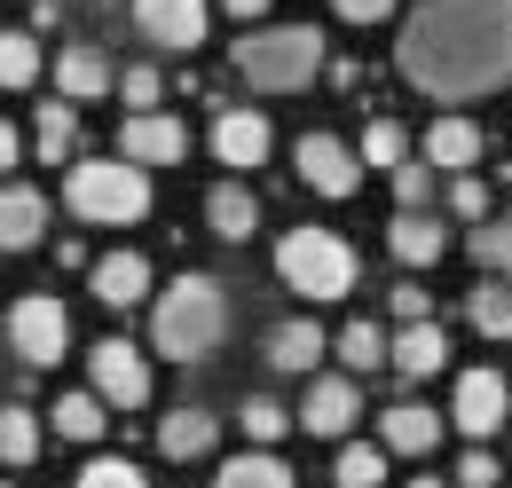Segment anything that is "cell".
I'll return each mask as SVG.
<instances>
[{
	"label": "cell",
	"instance_id": "cell-20",
	"mask_svg": "<svg viewBox=\"0 0 512 488\" xmlns=\"http://www.w3.org/2000/svg\"><path fill=\"white\" fill-rule=\"evenodd\" d=\"M323 347H331V339H323V323L292 315V323H276V331H268V347H260V355H268V370H284V378H292V370H316Z\"/></svg>",
	"mask_w": 512,
	"mask_h": 488
},
{
	"label": "cell",
	"instance_id": "cell-2",
	"mask_svg": "<svg viewBox=\"0 0 512 488\" xmlns=\"http://www.w3.org/2000/svg\"><path fill=\"white\" fill-rule=\"evenodd\" d=\"M221 339H229V292L213 276H182V284H166V300L150 307V347L166 363H205Z\"/></svg>",
	"mask_w": 512,
	"mask_h": 488
},
{
	"label": "cell",
	"instance_id": "cell-37",
	"mask_svg": "<svg viewBox=\"0 0 512 488\" xmlns=\"http://www.w3.org/2000/svg\"><path fill=\"white\" fill-rule=\"evenodd\" d=\"M394 197H402V213H426V197H434V166L402 158V166H394Z\"/></svg>",
	"mask_w": 512,
	"mask_h": 488
},
{
	"label": "cell",
	"instance_id": "cell-8",
	"mask_svg": "<svg viewBox=\"0 0 512 488\" xmlns=\"http://www.w3.org/2000/svg\"><path fill=\"white\" fill-rule=\"evenodd\" d=\"M512 418V386H505V370H457V394H449V418L442 426H457V433H497Z\"/></svg>",
	"mask_w": 512,
	"mask_h": 488
},
{
	"label": "cell",
	"instance_id": "cell-10",
	"mask_svg": "<svg viewBox=\"0 0 512 488\" xmlns=\"http://www.w3.org/2000/svg\"><path fill=\"white\" fill-rule=\"evenodd\" d=\"M292 166H300V182L316 189V197H355V182H363V166H355V150L339 134H300L292 142Z\"/></svg>",
	"mask_w": 512,
	"mask_h": 488
},
{
	"label": "cell",
	"instance_id": "cell-21",
	"mask_svg": "<svg viewBox=\"0 0 512 488\" xmlns=\"http://www.w3.org/2000/svg\"><path fill=\"white\" fill-rule=\"evenodd\" d=\"M386 363L402 370V378H434V370L449 363L442 323H402V339H386Z\"/></svg>",
	"mask_w": 512,
	"mask_h": 488
},
{
	"label": "cell",
	"instance_id": "cell-38",
	"mask_svg": "<svg viewBox=\"0 0 512 488\" xmlns=\"http://www.w3.org/2000/svg\"><path fill=\"white\" fill-rule=\"evenodd\" d=\"M449 213H457V221H489V189H481V174H457V182H449Z\"/></svg>",
	"mask_w": 512,
	"mask_h": 488
},
{
	"label": "cell",
	"instance_id": "cell-40",
	"mask_svg": "<svg viewBox=\"0 0 512 488\" xmlns=\"http://www.w3.org/2000/svg\"><path fill=\"white\" fill-rule=\"evenodd\" d=\"M386 300H394V315H402V323H434V292H418V284H394Z\"/></svg>",
	"mask_w": 512,
	"mask_h": 488
},
{
	"label": "cell",
	"instance_id": "cell-30",
	"mask_svg": "<svg viewBox=\"0 0 512 488\" xmlns=\"http://www.w3.org/2000/svg\"><path fill=\"white\" fill-rule=\"evenodd\" d=\"M402 158H410V126H402V119H371V126H363V150H355V166H386V174H394Z\"/></svg>",
	"mask_w": 512,
	"mask_h": 488
},
{
	"label": "cell",
	"instance_id": "cell-24",
	"mask_svg": "<svg viewBox=\"0 0 512 488\" xmlns=\"http://www.w3.org/2000/svg\"><path fill=\"white\" fill-rule=\"evenodd\" d=\"M465 323L481 339H512V276H481L473 300H465Z\"/></svg>",
	"mask_w": 512,
	"mask_h": 488
},
{
	"label": "cell",
	"instance_id": "cell-3",
	"mask_svg": "<svg viewBox=\"0 0 512 488\" xmlns=\"http://www.w3.org/2000/svg\"><path fill=\"white\" fill-rule=\"evenodd\" d=\"M237 79L260 95H300L308 79H323V32L316 24H268L253 40H237Z\"/></svg>",
	"mask_w": 512,
	"mask_h": 488
},
{
	"label": "cell",
	"instance_id": "cell-22",
	"mask_svg": "<svg viewBox=\"0 0 512 488\" xmlns=\"http://www.w3.org/2000/svg\"><path fill=\"white\" fill-rule=\"evenodd\" d=\"M386 244H394V260H402V268H434V260L449 252V229L434 221V213H394Z\"/></svg>",
	"mask_w": 512,
	"mask_h": 488
},
{
	"label": "cell",
	"instance_id": "cell-18",
	"mask_svg": "<svg viewBox=\"0 0 512 488\" xmlns=\"http://www.w3.org/2000/svg\"><path fill=\"white\" fill-rule=\"evenodd\" d=\"M426 166H442V174H473V166H481V126L465 119V111L434 119V126H426Z\"/></svg>",
	"mask_w": 512,
	"mask_h": 488
},
{
	"label": "cell",
	"instance_id": "cell-36",
	"mask_svg": "<svg viewBox=\"0 0 512 488\" xmlns=\"http://www.w3.org/2000/svg\"><path fill=\"white\" fill-rule=\"evenodd\" d=\"M71 488H150L142 473H134L127 457H95V465H79V481Z\"/></svg>",
	"mask_w": 512,
	"mask_h": 488
},
{
	"label": "cell",
	"instance_id": "cell-17",
	"mask_svg": "<svg viewBox=\"0 0 512 488\" xmlns=\"http://www.w3.org/2000/svg\"><path fill=\"white\" fill-rule=\"evenodd\" d=\"M205 229H213V237L221 244H245L260 229V205H253V189L237 182V174H229V182H213L205 189Z\"/></svg>",
	"mask_w": 512,
	"mask_h": 488
},
{
	"label": "cell",
	"instance_id": "cell-32",
	"mask_svg": "<svg viewBox=\"0 0 512 488\" xmlns=\"http://www.w3.org/2000/svg\"><path fill=\"white\" fill-rule=\"evenodd\" d=\"M0 87H40V40L32 32H0Z\"/></svg>",
	"mask_w": 512,
	"mask_h": 488
},
{
	"label": "cell",
	"instance_id": "cell-14",
	"mask_svg": "<svg viewBox=\"0 0 512 488\" xmlns=\"http://www.w3.org/2000/svg\"><path fill=\"white\" fill-rule=\"evenodd\" d=\"M268 142H276V134H268L260 111H221V119H213V158H221L229 174L260 166V158H268Z\"/></svg>",
	"mask_w": 512,
	"mask_h": 488
},
{
	"label": "cell",
	"instance_id": "cell-44",
	"mask_svg": "<svg viewBox=\"0 0 512 488\" xmlns=\"http://www.w3.org/2000/svg\"><path fill=\"white\" fill-rule=\"evenodd\" d=\"M410 488H442V481H434V473H418V481H410Z\"/></svg>",
	"mask_w": 512,
	"mask_h": 488
},
{
	"label": "cell",
	"instance_id": "cell-39",
	"mask_svg": "<svg viewBox=\"0 0 512 488\" xmlns=\"http://www.w3.org/2000/svg\"><path fill=\"white\" fill-rule=\"evenodd\" d=\"M449 481H457V488H497V481H505V473H497V457H489V449H465Z\"/></svg>",
	"mask_w": 512,
	"mask_h": 488
},
{
	"label": "cell",
	"instance_id": "cell-33",
	"mask_svg": "<svg viewBox=\"0 0 512 488\" xmlns=\"http://www.w3.org/2000/svg\"><path fill=\"white\" fill-rule=\"evenodd\" d=\"M465 252H473L481 276H512V229H505V221H481V229L465 237Z\"/></svg>",
	"mask_w": 512,
	"mask_h": 488
},
{
	"label": "cell",
	"instance_id": "cell-27",
	"mask_svg": "<svg viewBox=\"0 0 512 488\" xmlns=\"http://www.w3.org/2000/svg\"><path fill=\"white\" fill-rule=\"evenodd\" d=\"M40 457V418L24 402H0V465H32Z\"/></svg>",
	"mask_w": 512,
	"mask_h": 488
},
{
	"label": "cell",
	"instance_id": "cell-11",
	"mask_svg": "<svg viewBox=\"0 0 512 488\" xmlns=\"http://www.w3.org/2000/svg\"><path fill=\"white\" fill-rule=\"evenodd\" d=\"M363 418V378H316L308 386V402H300V426L316 433V441H347V426Z\"/></svg>",
	"mask_w": 512,
	"mask_h": 488
},
{
	"label": "cell",
	"instance_id": "cell-34",
	"mask_svg": "<svg viewBox=\"0 0 512 488\" xmlns=\"http://www.w3.org/2000/svg\"><path fill=\"white\" fill-rule=\"evenodd\" d=\"M237 426H245V441H253V449H268V441H284L292 410H284V402H268V394H253V402L237 410Z\"/></svg>",
	"mask_w": 512,
	"mask_h": 488
},
{
	"label": "cell",
	"instance_id": "cell-6",
	"mask_svg": "<svg viewBox=\"0 0 512 488\" xmlns=\"http://www.w3.org/2000/svg\"><path fill=\"white\" fill-rule=\"evenodd\" d=\"M8 355H24L32 370L64 363L71 355V315L56 292H24V300L8 307Z\"/></svg>",
	"mask_w": 512,
	"mask_h": 488
},
{
	"label": "cell",
	"instance_id": "cell-43",
	"mask_svg": "<svg viewBox=\"0 0 512 488\" xmlns=\"http://www.w3.org/2000/svg\"><path fill=\"white\" fill-rule=\"evenodd\" d=\"M229 16H268V0H221Z\"/></svg>",
	"mask_w": 512,
	"mask_h": 488
},
{
	"label": "cell",
	"instance_id": "cell-28",
	"mask_svg": "<svg viewBox=\"0 0 512 488\" xmlns=\"http://www.w3.org/2000/svg\"><path fill=\"white\" fill-rule=\"evenodd\" d=\"M331 347H339V363H347V378H371V370L386 363V339H379V323H363V315H355V323H347V331H339Z\"/></svg>",
	"mask_w": 512,
	"mask_h": 488
},
{
	"label": "cell",
	"instance_id": "cell-45",
	"mask_svg": "<svg viewBox=\"0 0 512 488\" xmlns=\"http://www.w3.org/2000/svg\"><path fill=\"white\" fill-rule=\"evenodd\" d=\"M505 229H512V213H505Z\"/></svg>",
	"mask_w": 512,
	"mask_h": 488
},
{
	"label": "cell",
	"instance_id": "cell-7",
	"mask_svg": "<svg viewBox=\"0 0 512 488\" xmlns=\"http://www.w3.org/2000/svg\"><path fill=\"white\" fill-rule=\"evenodd\" d=\"M87 394H95L103 410H142V402H150V363H142V347L103 339V347L87 355Z\"/></svg>",
	"mask_w": 512,
	"mask_h": 488
},
{
	"label": "cell",
	"instance_id": "cell-23",
	"mask_svg": "<svg viewBox=\"0 0 512 488\" xmlns=\"http://www.w3.org/2000/svg\"><path fill=\"white\" fill-rule=\"evenodd\" d=\"M87 292H95L103 307H134L142 292H150V260H142V252H103V260H95V284H87Z\"/></svg>",
	"mask_w": 512,
	"mask_h": 488
},
{
	"label": "cell",
	"instance_id": "cell-46",
	"mask_svg": "<svg viewBox=\"0 0 512 488\" xmlns=\"http://www.w3.org/2000/svg\"><path fill=\"white\" fill-rule=\"evenodd\" d=\"M505 426H512V418H505Z\"/></svg>",
	"mask_w": 512,
	"mask_h": 488
},
{
	"label": "cell",
	"instance_id": "cell-26",
	"mask_svg": "<svg viewBox=\"0 0 512 488\" xmlns=\"http://www.w3.org/2000/svg\"><path fill=\"white\" fill-rule=\"evenodd\" d=\"M48 418H56V433H64V441H103V426H111V410H103L87 386H79V394H64Z\"/></svg>",
	"mask_w": 512,
	"mask_h": 488
},
{
	"label": "cell",
	"instance_id": "cell-13",
	"mask_svg": "<svg viewBox=\"0 0 512 488\" xmlns=\"http://www.w3.org/2000/svg\"><path fill=\"white\" fill-rule=\"evenodd\" d=\"M379 449L386 457H434L442 449V410H426V402H394V410H379Z\"/></svg>",
	"mask_w": 512,
	"mask_h": 488
},
{
	"label": "cell",
	"instance_id": "cell-25",
	"mask_svg": "<svg viewBox=\"0 0 512 488\" xmlns=\"http://www.w3.org/2000/svg\"><path fill=\"white\" fill-rule=\"evenodd\" d=\"M213 488H292V465L284 457H268V449H245V457H229Z\"/></svg>",
	"mask_w": 512,
	"mask_h": 488
},
{
	"label": "cell",
	"instance_id": "cell-42",
	"mask_svg": "<svg viewBox=\"0 0 512 488\" xmlns=\"http://www.w3.org/2000/svg\"><path fill=\"white\" fill-rule=\"evenodd\" d=\"M16 158H24V142H16V126L0 119V174H16Z\"/></svg>",
	"mask_w": 512,
	"mask_h": 488
},
{
	"label": "cell",
	"instance_id": "cell-16",
	"mask_svg": "<svg viewBox=\"0 0 512 488\" xmlns=\"http://www.w3.org/2000/svg\"><path fill=\"white\" fill-rule=\"evenodd\" d=\"M213 441H221V418H213V410H197V402L158 418V457H166V465H190V457H205Z\"/></svg>",
	"mask_w": 512,
	"mask_h": 488
},
{
	"label": "cell",
	"instance_id": "cell-1",
	"mask_svg": "<svg viewBox=\"0 0 512 488\" xmlns=\"http://www.w3.org/2000/svg\"><path fill=\"white\" fill-rule=\"evenodd\" d=\"M394 63L418 95L434 103H473V95H497L512 79V0H426L402 40Z\"/></svg>",
	"mask_w": 512,
	"mask_h": 488
},
{
	"label": "cell",
	"instance_id": "cell-35",
	"mask_svg": "<svg viewBox=\"0 0 512 488\" xmlns=\"http://www.w3.org/2000/svg\"><path fill=\"white\" fill-rule=\"evenodd\" d=\"M111 87L127 95V111H166V71H158V63H134V71L111 79Z\"/></svg>",
	"mask_w": 512,
	"mask_h": 488
},
{
	"label": "cell",
	"instance_id": "cell-29",
	"mask_svg": "<svg viewBox=\"0 0 512 488\" xmlns=\"http://www.w3.org/2000/svg\"><path fill=\"white\" fill-rule=\"evenodd\" d=\"M331 481H339V488H379L386 481V449H379V441H339Z\"/></svg>",
	"mask_w": 512,
	"mask_h": 488
},
{
	"label": "cell",
	"instance_id": "cell-19",
	"mask_svg": "<svg viewBox=\"0 0 512 488\" xmlns=\"http://www.w3.org/2000/svg\"><path fill=\"white\" fill-rule=\"evenodd\" d=\"M40 229H48V197L24 189V182H8L0 189V252H32Z\"/></svg>",
	"mask_w": 512,
	"mask_h": 488
},
{
	"label": "cell",
	"instance_id": "cell-9",
	"mask_svg": "<svg viewBox=\"0 0 512 488\" xmlns=\"http://www.w3.org/2000/svg\"><path fill=\"white\" fill-rule=\"evenodd\" d=\"M182 150H190V126L174 119V111H127V126H119V158L127 166H182Z\"/></svg>",
	"mask_w": 512,
	"mask_h": 488
},
{
	"label": "cell",
	"instance_id": "cell-31",
	"mask_svg": "<svg viewBox=\"0 0 512 488\" xmlns=\"http://www.w3.org/2000/svg\"><path fill=\"white\" fill-rule=\"evenodd\" d=\"M71 103H40V119H32V150H40V166H64L71 158Z\"/></svg>",
	"mask_w": 512,
	"mask_h": 488
},
{
	"label": "cell",
	"instance_id": "cell-15",
	"mask_svg": "<svg viewBox=\"0 0 512 488\" xmlns=\"http://www.w3.org/2000/svg\"><path fill=\"white\" fill-rule=\"evenodd\" d=\"M111 56L95 48V40H71L64 56H56V87H64V103H95V95H111Z\"/></svg>",
	"mask_w": 512,
	"mask_h": 488
},
{
	"label": "cell",
	"instance_id": "cell-12",
	"mask_svg": "<svg viewBox=\"0 0 512 488\" xmlns=\"http://www.w3.org/2000/svg\"><path fill=\"white\" fill-rule=\"evenodd\" d=\"M134 24H142V40H158L174 56L205 48V0H134Z\"/></svg>",
	"mask_w": 512,
	"mask_h": 488
},
{
	"label": "cell",
	"instance_id": "cell-4",
	"mask_svg": "<svg viewBox=\"0 0 512 488\" xmlns=\"http://www.w3.org/2000/svg\"><path fill=\"white\" fill-rule=\"evenodd\" d=\"M64 205L87 229H134L150 213V174L127 166V158H87V166L64 174Z\"/></svg>",
	"mask_w": 512,
	"mask_h": 488
},
{
	"label": "cell",
	"instance_id": "cell-41",
	"mask_svg": "<svg viewBox=\"0 0 512 488\" xmlns=\"http://www.w3.org/2000/svg\"><path fill=\"white\" fill-rule=\"evenodd\" d=\"M331 8H339L347 24H379V16H386V8H394V0H331Z\"/></svg>",
	"mask_w": 512,
	"mask_h": 488
},
{
	"label": "cell",
	"instance_id": "cell-5",
	"mask_svg": "<svg viewBox=\"0 0 512 488\" xmlns=\"http://www.w3.org/2000/svg\"><path fill=\"white\" fill-rule=\"evenodd\" d=\"M276 276L308 300H347L355 292V244L331 237V229H284L276 244Z\"/></svg>",
	"mask_w": 512,
	"mask_h": 488
}]
</instances>
